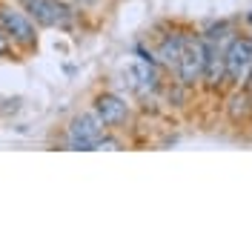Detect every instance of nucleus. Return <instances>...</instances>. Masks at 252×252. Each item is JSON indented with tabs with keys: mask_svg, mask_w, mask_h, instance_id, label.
Wrapping results in <instances>:
<instances>
[{
	"mask_svg": "<svg viewBox=\"0 0 252 252\" xmlns=\"http://www.w3.org/2000/svg\"><path fill=\"white\" fill-rule=\"evenodd\" d=\"M106 135V124L97 118V112H83L78 115L72 124L66 126V149H75V152H92L97 149L100 138Z\"/></svg>",
	"mask_w": 252,
	"mask_h": 252,
	"instance_id": "f257e3e1",
	"label": "nucleus"
},
{
	"mask_svg": "<svg viewBox=\"0 0 252 252\" xmlns=\"http://www.w3.org/2000/svg\"><path fill=\"white\" fill-rule=\"evenodd\" d=\"M0 29L6 32L12 46H20V49L37 46V34H34L32 17L23 9L12 6V3H0Z\"/></svg>",
	"mask_w": 252,
	"mask_h": 252,
	"instance_id": "f03ea898",
	"label": "nucleus"
},
{
	"mask_svg": "<svg viewBox=\"0 0 252 252\" xmlns=\"http://www.w3.org/2000/svg\"><path fill=\"white\" fill-rule=\"evenodd\" d=\"M204 66H206V40L195 37V34H187L184 55H181V61L175 66L178 78H181V86H195L204 78Z\"/></svg>",
	"mask_w": 252,
	"mask_h": 252,
	"instance_id": "7ed1b4c3",
	"label": "nucleus"
},
{
	"mask_svg": "<svg viewBox=\"0 0 252 252\" xmlns=\"http://www.w3.org/2000/svg\"><path fill=\"white\" fill-rule=\"evenodd\" d=\"M20 6L34 23H40L46 29H69V23H72V12L58 0H20Z\"/></svg>",
	"mask_w": 252,
	"mask_h": 252,
	"instance_id": "20e7f679",
	"label": "nucleus"
},
{
	"mask_svg": "<svg viewBox=\"0 0 252 252\" xmlns=\"http://www.w3.org/2000/svg\"><path fill=\"white\" fill-rule=\"evenodd\" d=\"M223 61H226V80L244 83L252 66V40L250 37H229Z\"/></svg>",
	"mask_w": 252,
	"mask_h": 252,
	"instance_id": "39448f33",
	"label": "nucleus"
},
{
	"mask_svg": "<svg viewBox=\"0 0 252 252\" xmlns=\"http://www.w3.org/2000/svg\"><path fill=\"white\" fill-rule=\"evenodd\" d=\"M94 112H97V118L103 121L106 126H121L129 121V106H126V100H121L118 94H97L94 97Z\"/></svg>",
	"mask_w": 252,
	"mask_h": 252,
	"instance_id": "423d86ee",
	"label": "nucleus"
},
{
	"mask_svg": "<svg viewBox=\"0 0 252 252\" xmlns=\"http://www.w3.org/2000/svg\"><path fill=\"white\" fill-rule=\"evenodd\" d=\"M223 55H226V49H220V40H206V66H204V78L201 80L209 89L220 86V80L226 78V61H223Z\"/></svg>",
	"mask_w": 252,
	"mask_h": 252,
	"instance_id": "0eeeda50",
	"label": "nucleus"
},
{
	"mask_svg": "<svg viewBox=\"0 0 252 252\" xmlns=\"http://www.w3.org/2000/svg\"><path fill=\"white\" fill-rule=\"evenodd\" d=\"M184 46H187V34H184V32H169V34L160 40V46H158L155 61L172 69V66H178V61H181Z\"/></svg>",
	"mask_w": 252,
	"mask_h": 252,
	"instance_id": "6e6552de",
	"label": "nucleus"
},
{
	"mask_svg": "<svg viewBox=\"0 0 252 252\" xmlns=\"http://www.w3.org/2000/svg\"><path fill=\"white\" fill-rule=\"evenodd\" d=\"M252 112V94L250 92H235L229 97V103H226V115H229V121H244L247 115Z\"/></svg>",
	"mask_w": 252,
	"mask_h": 252,
	"instance_id": "1a4fd4ad",
	"label": "nucleus"
},
{
	"mask_svg": "<svg viewBox=\"0 0 252 252\" xmlns=\"http://www.w3.org/2000/svg\"><path fill=\"white\" fill-rule=\"evenodd\" d=\"M132 75L138 78V86H141L143 92H146V89H155V86H158V78H155V72H152V63L141 61L135 69H132Z\"/></svg>",
	"mask_w": 252,
	"mask_h": 252,
	"instance_id": "9d476101",
	"label": "nucleus"
},
{
	"mask_svg": "<svg viewBox=\"0 0 252 252\" xmlns=\"http://www.w3.org/2000/svg\"><path fill=\"white\" fill-rule=\"evenodd\" d=\"M204 37L206 40H223V37H229V23H218V26H212Z\"/></svg>",
	"mask_w": 252,
	"mask_h": 252,
	"instance_id": "9b49d317",
	"label": "nucleus"
},
{
	"mask_svg": "<svg viewBox=\"0 0 252 252\" xmlns=\"http://www.w3.org/2000/svg\"><path fill=\"white\" fill-rule=\"evenodd\" d=\"M97 149H121V143L115 141V138H106V135H103L100 143H97Z\"/></svg>",
	"mask_w": 252,
	"mask_h": 252,
	"instance_id": "f8f14e48",
	"label": "nucleus"
},
{
	"mask_svg": "<svg viewBox=\"0 0 252 252\" xmlns=\"http://www.w3.org/2000/svg\"><path fill=\"white\" fill-rule=\"evenodd\" d=\"M9 49H12V40H9V37H6V32L0 29V55H6V52H9Z\"/></svg>",
	"mask_w": 252,
	"mask_h": 252,
	"instance_id": "ddd939ff",
	"label": "nucleus"
},
{
	"mask_svg": "<svg viewBox=\"0 0 252 252\" xmlns=\"http://www.w3.org/2000/svg\"><path fill=\"white\" fill-rule=\"evenodd\" d=\"M78 3H83V6H92V3H100V0H78Z\"/></svg>",
	"mask_w": 252,
	"mask_h": 252,
	"instance_id": "4468645a",
	"label": "nucleus"
},
{
	"mask_svg": "<svg viewBox=\"0 0 252 252\" xmlns=\"http://www.w3.org/2000/svg\"><path fill=\"white\" fill-rule=\"evenodd\" d=\"M247 83H250V89H252V66H250V75H247Z\"/></svg>",
	"mask_w": 252,
	"mask_h": 252,
	"instance_id": "2eb2a0df",
	"label": "nucleus"
}]
</instances>
